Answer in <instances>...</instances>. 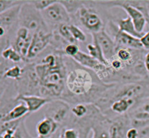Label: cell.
Listing matches in <instances>:
<instances>
[{"instance_id":"7","label":"cell","mask_w":149,"mask_h":138,"mask_svg":"<svg viewBox=\"0 0 149 138\" xmlns=\"http://www.w3.org/2000/svg\"><path fill=\"white\" fill-rule=\"evenodd\" d=\"M109 23L111 31L113 35V39L116 43L117 49L123 47L132 49H137V50L145 49L143 46L139 38L135 37L132 35L120 31L118 28L116 23L112 19L109 20Z\"/></svg>"},{"instance_id":"27","label":"cell","mask_w":149,"mask_h":138,"mask_svg":"<svg viewBox=\"0 0 149 138\" xmlns=\"http://www.w3.org/2000/svg\"><path fill=\"white\" fill-rule=\"evenodd\" d=\"M80 49L77 44L69 43L65 46L63 52L66 56L73 58L79 52Z\"/></svg>"},{"instance_id":"21","label":"cell","mask_w":149,"mask_h":138,"mask_svg":"<svg viewBox=\"0 0 149 138\" xmlns=\"http://www.w3.org/2000/svg\"><path fill=\"white\" fill-rule=\"evenodd\" d=\"M90 110V104H79L71 105V116L77 119H81L87 115Z\"/></svg>"},{"instance_id":"10","label":"cell","mask_w":149,"mask_h":138,"mask_svg":"<svg viewBox=\"0 0 149 138\" xmlns=\"http://www.w3.org/2000/svg\"><path fill=\"white\" fill-rule=\"evenodd\" d=\"M93 40L95 41L100 46L105 58L108 61L116 56L117 47L113 37L110 36L106 29L97 33L92 34Z\"/></svg>"},{"instance_id":"2","label":"cell","mask_w":149,"mask_h":138,"mask_svg":"<svg viewBox=\"0 0 149 138\" xmlns=\"http://www.w3.org/2000/svg\"><path fill=\"white\" fill-rule=\"evenodd\" d=\"M97 9L95 1H84L83 5L71 15L72 23L82 26L91 35L104 30L107 23L103 20Z\"/></svg>"},{"instance_id":"33","label":"cell","mask_w":149,"mask_h":138,"mask_svg":"<svg viewBox=\"0 0 149 138\" xmlns=\"http://www.w3.org/2000/svg\"><path fill=\"white\" fill-rule=\"evenodd\" d=\"M148 29H149V23H148Z\"/></svg>"},{"instance_id":"13","label":"cell","mask_w":149,"mask_h":138,"mask_svg":"<svg viewBox=\"0 0 149 138\" xmlns=\"http://www.w3.org/2000/svg\"><path fill=\"white\" fill-rule=\"evenodd\" d=\"M77 62H78L81 66L87 68L88 69L92 70L96 74H98L104 71L106 68V65L100 63L99 61L90 56L89 54L85 53L82 51H79L78 54L75 57L72 58Z\"/></svg>"},{"instance_id":"1","label":"cell","mask_w":149,"mask_h":138,"mask_svg":"<svg viewBox=\"0 0 149 138\" xmlns=\"http://www.w3.org/2000/svg\"><path fill=\"white\" fill-rule=\"evenodd\" d=\"M66 76L61 100L71 105L84 103L95 104L114 84H106L95 72L81 66L65 55Z\"/></svg>"},{"instance_id":"3","label":"cell","mask_w":149,"mask_h":138,"mask_svg":"<svg viewBox=\"0 0 149 138\" xmlns=\"http://www.w3.org/2000/svg\"><path fill=\"white\" fill-rule=\"evenodd\" d=\"M19 26L27 28L32 34L50 33L41 11L35 8L29 1L22 4L19 17Z\"/></svg>"},{"instance_id":"15","label":"cell","mask_w":149,"mask_h":138,"mask_svg":"<svg viewBox=\"0 0 149 138\" xmlns=\"http://www.w3.org/2000/svg\"><path fill=\"white\" fill-rule=\"evenodd\" d=\"M109 125L110 119L103 114L96 121L92 128L93 133L92 138H111Z\"/></svg>"},{"instance_id":"5","label":"cell","mask_w":149,"mask_h":138,"mask_svg":"<svg viewBox=\"0 0 149 138\" xmlns=\"http://www.w3.org/2000/svg\"><path fill=\"white\" fill-rule=\"evenodd\" d=\"M41 12L51 32L56 30L61 25L72 23L71 15L61 1H55Z\"/></svg>"},{"instance_id":"24","label":"cell","mask_w":149,"mask_h":138,"mask_svg":"<svg viewBox=\"0 0 149 138\" xmlns=\"http://www.w3.org/2000/svg\"><path fill=\"white\" fill-rule=\"evenodd\" d=\"M61 2L65 6L71 15H74L84 4L83 1H61Z\"/></svg>"},{"instance_id":"23","label":"cell","mask_w":149,"mask_h":138,"mask_svg":"<svg viewBox=\"0 0 149 138\" xmlns=\"http://www.w3.org/2000/svg\"><path fill=\"white\" fill-rule=\"evenodd\" d=\"M68 25L69 24L61 25V26L55 31H57L58 33L61 35V37H62L63 39H65V40L66 41V42H68V43L77 44V42H76L75 39L73 38L72 35H71V32H70Z\"/></svg>"},{"instance_id":"32","label":"cell","mask_w":149,"mask_h":138,"mask_svg":"<svg viewBox=\"0 0 149 138\" xmlns=\"http://www.w3.org/2000/svg\"><path fill=\"white\" fill-rule=\"evenodd\" d=\"M147 7H148V15H149V1H147Z\"/></svg>"},{"instance_id":"14","label":"cell","mask_w":149,"mask_h":138,"mask_svg":"<svg viewBox=\"0 0 149 138\" xmlns=\"http://www.w3.org/2000/svg\"><path fill=\"white\" fill-rule=\"evenodd\" d=\"M17 99L26 105L30 113L38 111L51 101L49 99L37 95H20Z\"/></svg>"},{"instance_id":"28","label":"cell","mask_w":149,"mask_h":138,"mask_svg":"<svg viewBox=\"0 0 149 138\" xmlns=\"http://www.w3.org/2000/svg\"><path fill=\"white\" fill-rule=\"evenodd\" d=\"M33 7L36 9H37L39 11H43L45 9L49 7L51 4L55 2V1L52 0H36V1H29Z\"/></svg>"},{"instance_id":"16","label":"cell","mask_w":149,"mask_h":138,"mask_svg":"<svg viewBox=\"0 0 149 138\" xmlns=\"http://www.w3.org/2000/svg\"><path fill=\"white\" fill-rule=\"evenodd\" d=\"M30 114L31 113H29V110L26 105L23 102L20 101L18 104L16 105L7 114L1 116V123L19 120V119H23L26 116H29Z\"/></svg>"},{"instance_id":"11","label":"cell","mask_w":149,"mask_h":138,"mask_svg":"<svg viewBox=\"0 0 149 138\" xmlns=\"http://www.w3.org/2000/svg\"><path fill=\"white\" fill-rule=\"evenodd\" d=\"M130 127V119L127 113L111 118L109 125L111 138H127V133Z\"/></svg>"},{"instance_id":"4","label":"cell","mask_w":149,"mask_h":138,"mask_svg":"<svg viewBox=\"0 0 149 138\" xmlns=\"http://www.w3.org/2000/svg\"><path fill=\"white\" fill-rule=\"evenodd\" d=\"M17 97L20 95H37L40 92V81L33 62L26 63L23 67V74L15 81Z\"/></svg>"},{"instance_id":"20","label":"cell","mask_w":149,"mask_h":138,"mask_svg":"<svg viewBox=\"0 0 149 138\" xmlns=\"http://www.w3.org/2000/svg\"><path fill=\"white\" fill-rule=\"evenodd\" d=\"M23 65L19 64L12 65L1 73V78L12 80L14 81H18L23 74Z\"/></svg>"},{"instance_id":"31","label":"cell","mask_w":149,"mask_h":138,"mask_svg":"<svg viewBox=\"0 0 149 138\" xmlns=\"http://www.w3.org/2000/svg\"><path fill=\"white\" fill-rule=\"evenodd\" d=\"M141 138H149V125L139 131Z\"/></svg>"},{"instance_id":"9","label":"cell","mask_w":149,"mask_h":138,"mask_svg":"<svg viewBox=\"0 0 149 138\" xmlns=\"http://www.w3.org/2000/svg\"><path fill=\"white\" fill-rule=\"evenodd\" d=\"M32 38L33 34L27 28L19 26L10 43V46L18 52L24 60L25 62L30 48Z\"/></svg>"},{"instance_id":"6","label":"cell","mask_w":149,"mask_h":138,"mask_svg":"<svg viewBox=\"0 0 149 138\" xmlns=\"http://www.w3.org/2000/svg\"><path fill=\"white\" fill-rule=\"evenodd\" d=\"M45 115L52 119L61 127H65L71 118V105L61 99L51 100L47 105Z\"/></svg>"},{"instance_id":"8","label":"cell","mask_w":149,"mask_h":138,"mask_svg":"<svg viewBox=\"0 0 149 138\" xmlns=\"http://www.w3.org/2000/svg\"><path fill=\"white\" fill-rule=\"evenodd\" d=\"M51 39L52 32L33 34L27 58L26 59V63L34 61L50 45Z\"/></svg>"},{"instance_id":"22","label":"cell","mask_w":149,"mask_h":138,"mask_svg":"<svg viewBox=\"0 0 149 138\" xmlns=\"http://www.w3.org/2000/svg\"><path fill=\"white\" fill-rule=\"evenodd\" d=\"M68 27H69L70 32H71L73 38L75 39L76 42H86V40H87L86 33H84V31H83L79 26H77V25L74 24V23H70V24L68 25Z\"/></svg>"},{"instance_id":"12","label":"cell","mask_w":149,"mask_h":138,"mask_svg":"<svg viewBox=\"0 0 149 138\" xmlns=\"http://www.w3.org/2000/svg\"><path fill=\"white\" fill-rule=\"evenodd\" d=\"M59 124L52 119L45 116L36 124L38 138H51L61 129Z\"/></svg>"},{"instance_id":"30","label":"cell","mask_w":149,"mask_h":138,"mask_svg":"<svg viewBox=\"0 0 149 138\" xmlns=\"http://www.w3.org/2000/svg\"><path fill=\"white\" fill-rule=\"evenodd\" d=\"M127 138H141L139 130L135 128L130 127L127 133Z\"/></svg>"},{"instance_id":"17","label":"cell","mask_w":149,"mask_h":138,"mask_svg":"<svg viewBox=\"0 0 149 138\" xmlns=\"http://www.w3.org/2000/svg\"><path fill=\"white\" fill-rule=\"evenodd\" d=\"M115 23H116V26H117L118 28L120 31L125 32V33L132 35L135 37L139 38V39H141L143 35L137 32V31L135 30V26L133 24V22L129 16L127 15V17L125 18L117 19Z\"/></svg>"},{"instance_id":"19","label":"cell","mask_w":149,"mask_h":138,"mask_svg":"<svg viewBox=\"0 0 149 138\" xmlns=\"http://www.w3.org/2000/svg\"><path fill=\"white\" fill-rule=\"evenodd\" d=\"M87 49L88 51V54L90 56L93 57L95 60L103 64V65L109 66V62L105 58L103 52L100 49V46L95 41L93 40V43H90L87 45Z\"/></svg>"},{"instance_id":"25","label":"cell","mask_w":149,"mask_h":138,"mask_svg":"<svg viewBox=\"0 0 149 138\" xmlns=\"http://www.w3.org/2000/svg\"><path fill=\"white\" fill-rule=\"evenodd\" d=\"M25 1H13V0H1L0 1V12H4L5 10L20 5L24 3Z\"/></svg>"},{"instance_id":"29","label":"cell","mask_w":149,"mask_h":138,"mask_svg":"<svg viewBox=\"0 0 149 138\" xmlns=\"http://www.w3.org/2000/svg\"><path fill=\"white\" fill-rule=\"evenodd\" d=\"M143 46L146 50H149V31L146 32L140 39Z\"/></svg>"},{"instance_id":"26","label":"cell","mask_w":149,"mask_h":138,"mask_svg":"<svg viewBox=\"0 0 149 138\" xmlns=\"http://www.w3.org/2000/svg\"><path fill=\"white\" fill-rule=\"evenodd\" d=\"M61 138H79V134L73 127H63L61 129Z\"/></svg>"},{"instance_id":"18","label":"cell","mask_w":149,"mask_h":138,"mask_svg":"<svg viewBox=\"0 0 149 138\" xmlns=\"http://www.w3.org/2000/svg\"><path fill=\"white\" fill-rule=\"evenodd\" d=\"M1 58L14 64H19L22 65L26 64L21 55L11 46L1 50Z\"/></svg>"}]
</instances>
